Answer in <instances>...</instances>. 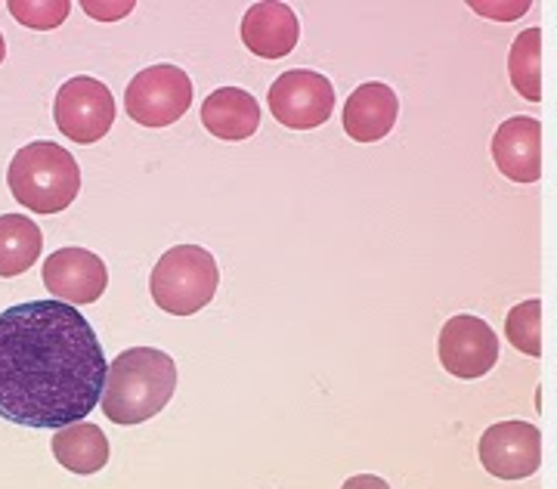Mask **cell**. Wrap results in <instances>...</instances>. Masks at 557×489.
I'll return each instance as SVG.
<instances>
[{
	"label": "cell",
	"instance_id": "1",
	"mask_svg": "<svg viewBox=\"0 0 557 489\" xmlns=\"http://www.w3.org/2000/svg\"><path fill=\"white\" fill-rule=\"evenodd\" d=\"M109 363L78 307L28 301L0 314V418L62 431L100 406Z\"/></svg>",
	"mask_w": 557,
	"mask_h": 489
},
{
	"label": "cell",
	"instance_id": "2",
	"mask_svg": "<svg viewBox=\"0 0 557 489\" xmlns=\"http://www.w3.org/2000/svg\"><path fill=\"white\" fill-rule=\"evenodd\" d=\"M177 391V366L164 351L131 347L109 363L102 415L115 425H143L156 418Z\"/></svg>",
	"mask_w": 557,
	"mask_h": 489
},
{
	"label": "cell",
	"instance_id": "3",
	"mask_svg": "<svg viewBox=\"0 0 557 489\" xmlns=\"http://www.w3.org/2000/svg\"><path fill=\"white\" fill-rule=\"evenodd\" d=\"M7 186L22 208L35 215H60L81 193V168L60 143L38 139L22 146L7 168Z\"/></svg>",
	"mask_w": 557,
	"mask_h": 489
},
{
	"label": "cell",
	"instance_id": "4",
	"mask_svg": "<svg viewBox=\"0 0 557 489\" xmlns=\"http://www.w3.org/2000/svg\"><path fill=\"white\" fill-rule=\"evenodd\" d=\"M220 285L214 255L201 245H174L159 257L149 276V292L164 314L193 316L205 310Z\"/></svg>",
	"mask_w": 557,
	"mask_h": 489
},
{
	"label": "cell",
	"instance_id": "5",
	"mask_svg": "<svg viewBox=\"0 0 557 489\" xmlns=\"http://www.w3.org/2000/svg\"><path fill=\"white\" fill-rule=\"evenodd\" d=\"M193 102V81L180 65H149L124 90V109L143 127H171Z\"/></svg>",
	"mask_w": 557,
	"mask_h": 489
},
{
	"label": "cell",
	"instance_id": "6",
	"mask_svg": "<svg viewBox=\"0 0 557 489\" xmlns=\"http://www.w3.org/2000/svg\"><path fill=\"white\" fill-rule=\"evenodd\" d=\"M53 118L65 139H75L81 146L100 143L115 124V97L102 81L90 75L69 78L57 94Z\"/></svg>",
	"mask_w": 557,
	"mask_h": 489
},
{
	"label": "cell",
	"instance_id": "7",
	"mask_svg": "<svg viewBox=\"0 0 557 489\" xmlns=\"http://www.w3.org/2000/svg\"><path fill=\"white\" fill-rule=\"evenodd\" d=\"M267 106L278 124L292 131H313L335 115V87L319 72L295 69L273 81Z\"/></svg>",
	"mask_w": 557,
	"mask_h": 489
},
{
	"label": "cell",
	"instance_id": "8",
	"mask_svg": "<svg viewBox=\"0 0 557 489\" xmlns=\"http://www.w3.org/2000/svg\"><path fill=\"white\" fill-rule=\"evenodd\" d=\"M478 455L498 480H527L542 465V433L530 421H496L480 437Z\"/></svg>",
	"mask_w": 557,
	"mask_h": 489
},
{
	"label": "cell",
	"instance_id": "9",
	"mask_svg": "<svg viewBox=\"0 0 557 489\" xmlns=\"http://www.w3.org/2000/svg\"><path fill=\"white\" fill-rule=\"evenodd\" d=\"M498 338L480 316L458 314L440 329V363L456 378L474 381L496 366Z\"/></svg>",
	"mask_w": 557,
	"mask_h": 489
},
{
	"label": "cell",
	"instance_id": "10",
	"mask_svg": "<svg viewBox=\"0 0 557 489\" xmlns=\"http://www.w3.org/2000/svg\"><path fill=\"white\" fill-rule=\"evenodd\" d=\"M44 285L57 301L84 307L100 301L109 285V270L100 257L87 248H60L44 260Z\"/></svg>",
	"mask_w": 557,
	"mask_h": 489
},
{
	"label": "cell",
	"instance_id": "11",
	"mask_svg": "<svg viewBox=\"0 0 557 489\" xmlns=\"http://www.w3.org/2000/svg\"><path fill=\"white\" fill-rule=\"evenodd\" d=\"M493 161L502 176L515 183H536L542 176V121L530 115L502 121L493 137Z\"/></svg>",
	"mask_w": 557,
	"mask_h": 489
},
{
	"label": "cell",
	"instance_id": "12",
	"mask_svg": "<svg viewBox=\"0 0 557 489\" xmlns=\"http://www.w3.org/2000/svg\"><path fill=\"white\" fill-rule=\"evenodd\" d=\"M399 115V99L394 87L381 84V81H369L359 84L357 90L344 102V134L357 143H379L384 139Z\"/></svg>",
	"mask_w": 557,
	"mask_h": 489
},
{
	"label": "cell",
	"instance_id": "13",
	"mask_svg": "<svg viewBox=\"0 0 557 489\" xmlns=\"http://www.w3.org/2000/svg\"><path fill=\"white\" fill-rule=\"evenodd\" d=\"M300 25L295 10L288 3L263 0L248 7L242 20V40L245 47L260 59H282L288 57L298 44Z\"/></svg>",
	"mask_w": 557,
	"mask_h": 489
},
{
	"label": "cell",
	"instance_id": "14",
	"mask_svg": "<svg viewBox=\"0 0 557 489\" xmlns=\"http://www.w3.org/2000/svg\"><path fill=\"white\" fill-rule=\"evenodd\" d=\"M201 124L211 131V137L226 143L251 139L260 127V106L242 87H220L201 102Z\"/></svg>",
	"mask_w": 557,
	"mask_h": 489
},
{
	"label": "cell",
	"instance_id": "15",
	"mask_svg": "<svg viewBox=\"0 0 557 489\" xmlns=\"http://www.w3.org/2000/svg\"><path fill=\"white\" fill-rule=\"evenodd\" d=\"M109 437L90 421L69 425L53 437V455L72 474H97L109 462Z\"/></svg>",
	"mask_w": 557,
	"mask_h": 489
},
{
	"label": "cell",
	"instance_id": "16",
	"mask_svg": "<svg viewBox=\"0 0 557 489\" xmlns=\"http://www.w3.org/2000/svg\"><path fill=\"white\" fill-rule=\"evenodd\" d=\"M44 248V233L38 223L25 215H0V276L28 273L38 264Z\"/></svg>",
	"mask_w": 557,
	"mask_h": 489
},
{
	"label": "cell",
	"instance_id": "17",
	"mask_svg": "<svg viewBox=\"0 0 557 489\" xmlns=\"http://www.w3.org/2000/svg\"><path fill=\"white\" fill-rule=\"evenodd\" d=\"M508 75L520 97L527 102L542 99V28L520 32L508 53Z\"/></svg>",
	"mask_w": 557,
	"mask_h": 489
},
{
	"label": "cell",
	"instance_id": "18",
	"mask_svg": "<svg viewBox=\"0 0 557 489\" xmlns=\"http://www.w3.org/2000/svg\"><path fill=\"white\" fill-rule=\"evenodd\" d=\"M505 338L511 341V347L527 356L539 359L542 356V301L530 297L518 304L508 319H505Z\"/></svg>",
	"mask_w": 557,
	"mask_h": 489
},
{
	"label": "cell",
	"instance_id": "19",
	"mask_svg": "<svg viewBox=\"0 0 557 489\" xmlns=\"http://www.w3.org/2000/svg\"><path fill=\"white\" fill-rule=\"evenodd\" d=\"M72 10L69 0H10V13L16 16V22H22L25 28H38V32H47V28H57L65 22Z\"/></svg>",
	"mask_w": 557,
	"mask_h": 489
},
{
	"label": "cell",
	"instance_id": "20",
	"mask_svg": "<svg viewBox=\"0 0 557 489\" xmlns=\"http://www.w3.org/2000/svg\"><path fill=\"white\" fill-rule=\"evenodd\" d=\"M478 13L483 16H490V20H502V22H511L518 20L520 13H527L530 10V3H518V7H505V3H471Z\"/></svg>",
	"mask_w": 557,
	"mask_h": 489
},
{
	"label": "cell",
	"instance_id": "21",
	"mask_svg": "<svg viewBox=\"0 0 557 489\" xmlns=\"http://www.w3.org/2000/svg\"><path fill=\"white\" fill-rule=\"evenodd\" d=\"M84 10L94 16V20H121L124 13H131L134 10V3H119V7H106V3H84Z\"/></svg>",
	"mask_w": 557,
	"mask_h": 489
},
{
	"label": "cell",
	"instance_id": "22",
	"mask_svg": "<svg viewBox=\"0 0 557 489\" xmlns=\"http://www.w3.org/2000/svg\"><path fill=\"white\" fill-rule=\"evenodd\" d=\"M341 489H391V487H387V480H384V477H375V474H357V477H350V480H347Z\"/></svg>",
	"mask_w": 557,
	"mask_h": 489
},
{
	"label": "cell",
	"instance_id": "23",
	"mask_svg": "<svg viewBox=\"0 0 557 489\" xmlns=\"http://www.w3.org/2000/svg\"><path fill=\"white\" fill-rule=\"evenodd\" d=\"M3 57H7V40L0 35V62H3Z\"/></svg>",
	"mask_w": 557,
	"mask_h": 489
}]
</instances>
